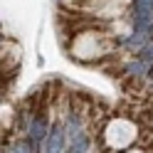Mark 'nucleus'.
Here are the masks:
<instances>
[{"label": "nucleus", "mask_w": 153, "mask_h": 153, "mask_svg": "<svg viewBox=\"0 0 153 153\" xmlns=\"http://www.w3.org/2000/svg\"><path fill=\"white\" fill-rule=\"evenodd\" d=\"M62 148H64V128L62 126H54L50 133H47L45 153H62Z\"/></svg>", "instance_id": "nucleus-1"}, {"label": "nucleus", "mask_w": 153, "mask_h": 153, "mask_svg": "<svg viewBox=\"0 0 153 153\" xmlns=\"http://www.w3.org/2000/svg\"><path fill=\"white\" fill-rule=\"evenodd\" d=\"M84 151H87V136L76 133V138H74V146H72V153H84Z\"/></svg>", "instance_id": "nucleus-3"}, {"label": "nucleus", "mask_w": 153, "mask_h": 153, "mask_svg": "<svg viewBox=\"0 0 153 153\" xmlns=\"http://www.w3.org/2000/svg\"><path fill=\"white\" fill-rule=\"evenodd\" d=\"M15 153H30V146H25V143H20V146L15 148Z\"/></svg>", "instance_id": "nucleus-5"}, {"label": "nucleus", "mask_w": 153, "mask_h": 153, "mask_svg": "<svg viewBox=\"0 0 153 153\" xmlns=\"http://www.w3.org/2000/svg\"><path fill=\"white\" fill-rule=\"evenodd\" d=\"M45 131H47V121L45 119H35L32 126H30V138L32 141H42L45 138Z\"/></svg>", "instance_id": "nucleus-2"}, {"label": "nucleus", "mask_w": 153, "mask_h": 153, "mask_svg": "<svg viewBox=\"0 0 153 153\" xmlns=\"http://www.w3.org/2000/svg\"><path fill=\"white\" fill-rule=\"evenodd\" d=\"M138 57H141V59H143V57H146V59H153V45H151V47H146V50H141V54H138Z\"/></svg>", "instance_id": "nucleus-4"}]
</instances>
